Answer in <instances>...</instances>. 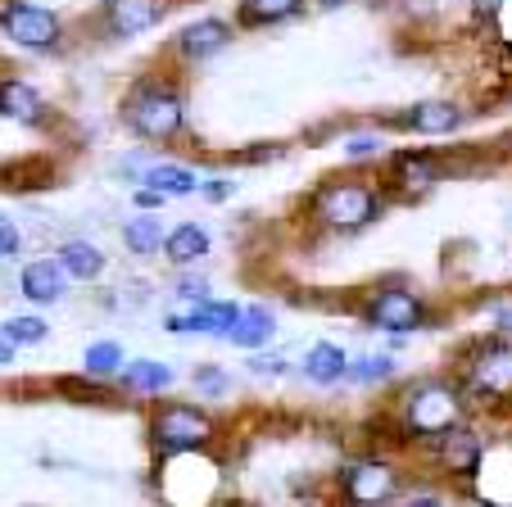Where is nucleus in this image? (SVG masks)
<instances>
[{
    "mask_svg": "<svg viewBox=\"0 0 512 507\" xmlns=\"http://www.w3.org/2000/svg\"><path fill=\"white\" fill-rule=\"evenodd\" d=\"M0 335L10 345H41L46 340V322L41 317H10V322H0Z\"/></svg>",
    "mask_w": 512,
    "mask_h": 507,
    "instance_id": "nucleus-21",
    "label": "nucleus"
},
{
    "mask_svg": "<svg viewBox=\"0 0 512 507\" xmlns=\"http://www.w3.org/2000/svg\"><path fill=\"white\" fill-rule=\"evenodd\" d=\"M372 326H381V331H417L422 326V304H417V295H408V290H381L377 299H372L368 308Z\"/></svg>",
    "mask_w": 512,
    "mask_h": 507,
    "instance_id": "nucleus-8",
    "label": "nucleus"
},
{
    "mask_svg": "<svg viewBox=\"0 0 512 507\" xmlns=\"http://www.w3.org/2000/svg\"><path fill=\"white\" fill-rule=\"evenodd\" d=\"M145 186H150V191H159V195H191V191H200L195 173L177 168V163H155V168L145 173Z\"/></svg>",
    "mask_w": 512,
    "mask_h": 507,
    "instance_id": "nucleus-18",
    "label": "nucleus"
},
{
    "mask_svg": "<svg viewBox=\"0 0 512 507\" xmlns=\"http://www.w3.org/2000/svg\"><path fill=\"white\" fill-rule=\"evenodd\" d=\"M372 213H377V195L368 191V186H327V191L318 195V218L336 222V227H358V222H368Z\"/></svg>",
    "mask_w": 512,
    "mask_h": 507,
    "instance_id": "nucleus-3",
    "label": "nucleus"
},
{
    "mask_svg": "<svg viewBox=\"0 0 512 507\" xmlns=\"http://www.w3.org/2000/svg\"><path fill=\"white\" fill-rule=\"evenodd\" d=\"M177 290H182V299H200L204 304V281H182Z\"/></svg>",
    "mask_w": 512,
    "mask_h": 507,
    "instance_id": "nucleus-29",
    "label": "nucleus"
},
{
    "mask_svg": "<svg viewBox=\"0 0 512 507\" xmlns=\"http://www.w3.org/2000/svg\"><path fill=\"white\" fill-rule=\"evenodd\" d=\"M223 46H227V23H218V19H200L182 32V55H191V59H204Z\"/></svg>",
    "mask_w": 512,
    "mask_h": 507,
    "instance_id": "nucleus-14",
    "label": "nucleus"
},
{
    "mask_svg": "<svg viewBox=\"0 0 512 507\" xmlns=\"http://www.w3.org/2000/svg\"><path fill=\"white\" fill-rule=\"evenodd\" d=\"M408 123H413L417 132L440 136V132H454V127H458V109L454 105H440V100H426V105H417L413 114H408Z\"/></svg>",
    "mask_w": 512,
    "mask_h": 507,
    "instance_id": "nucleus-19",
    "label": "nucleus"
},
{
    "mask_svg": "<svg viewBox=\"0 0 512 507\" xmlns=\"http://www.w3.org/2000/svg\"><path fill=\"white\" fill-rule=\"evenodd\" d=\"M155 440L164 449H195V444L209 440V421L195 408H164L155 421Z\"/></svg>",
    "mask_w": 512,
    "mask_h": 507,
    "instance_id": "nucleus-7",
    "label": "nucleus"
},
{
    "mask_svg": "<svg viewBox=\"0 0 512 507\" xmlns=\"http://www.w3.org/2000/svg\"><path fill=\"white\" fill-rule=\"evenodd\" d=\"M250 372H254V376H263V372H268V376H277V372H286V363H281L277 354H268V358L259 354V358H250Z\"/></svg>",
    "mask_w": 512,
    "mask_h": 507,
    "instance_id": "nucleus-28",
    "label": "nucleus"
},
{
    "mask_svg": "<svg viewBox=\"0 0 512 507\" xmlns=\"http://www.w3.org/2000/svg\"><path fill=\"white\" fill-rule=\"evenodd\" d=\"M345 372H349V367H345V349L331 345V340L313 345L309 358H304V376H309V381H318V385H336Z\"/></svg>",
    "mask_w": 512,
    "mask_h": 507,
    "instance_id": "nucleus-11",
    "label": "nucleus"
},
{
    "mask_svg": "<svg viewBox=\"0 0 512 507\" xmlns=\"http://www.w3.org/2000/svg\"><path fill=\"white\" fill-rule=\"evenodd\" d=\"M390 372H395V363H390V358H363V363L354 367L358 381H381V376H390Z\"/></svg>",
    "mask_w": 512,
    "mask_h": 507,
    "instance_id": "nucleus-25",
    "label": "nucleus"
},
{
    "mask_svg": "<svg viewBox=\"0 0 512 507\" xmlns=\"http://www.w3.org/2000/svg\"><path fill=\"white\" fill-rule=\"evenodd\" d=\"M472 390L485 394V399H508L512 394V345L494 340L476 354L472 363Z\"/></svg>",
    "mask_w": 512,
    "mask_h": 507,
    "instance_id": "nucleus-5",
    "label": "nucleus"
},
{
    "mask_svg": "<svg viewBox=\"0 0 512 507\" xmlns=\"http://www.w3.org/2000/svg\"><path fill=\"white\" fill-rule=\"evenodd\" d=\"M87 372H96V376H105V372H118V363H123V349L114 345V340H100V345H91L87 349Z\"/></svg>",
    "mask_w": 512,
    "mask_h": 507,
    "instance_id": "nucleus-23",
    "label": "nucleus"
},
{
    "mask_svg": "<svg viewBox=\"0 0 512 507\" xmlns=\"http://www.w3.org/2000/svg\"><path fill=\"white\" fill-rule=\"evenodd\" d=\"M127 123H132L145 141H168V136L182 132L186 109H182V100H177L173 91L145 87V91H136V96L127 100Z\"/></svg>",
    "mask_w": 512,
    "mask_h": 507,
    "instance_id": "nucleus-1",
    "label": "nucleus"
},
{
    "mask_svg": "<svg viewBox=\"0 0 512 507\" xmlns=\"http://www.w3.org/2000/svg\"><path fill=\"white\" fill-rule=\"evenodd\" d=\"M64 277L68 272L50 259L28 263V268H23V295H28L32 304H55V299L64 295Z\"/></svg>",
    "mask_w": 512,
    "mask_h": 507,
    "instance_id": "nucleus-9",
    "label": "nucleus"
},
{
    "mask_svg": "<svg viewBox=\"0 0 512 507\" xmlns=\"http://www.w3.org/2000/svg\"><path fill=\"white\" fill-rule=\"evenodd\" d=\"M408 507H440V498H408Z\"/></svg>",
    "mask_w": 512,
    "mask_h": 507,
    "instance_id": "nucleus-34",
    "label": "nucleus"
},
{
    "mask_svg": "<svg viewBox=\"0 0 512 507\" xmlns=\"http://www.w3.org/2000/svg\"><path fill=\"white\" fill-rule=\"evenodd\" d=\"M340 480H345L349 503H358V507H377L399 489V476L386 462H354V467H345Z\"/></svg>",
    "mask_w": 512,
    "mask_h": 507,
    "instance_id": "nucleus-4",
    "label": "nucleus"
},
{
    "mask_svg": "<svg viewBox=\"0 0 512 507\" xmlns=\"http://www.w3.org/2000/svg\"><path fill=\"white\" fill-rule=\"evenodd\" d=\"M272 335H277V317H272L268 308H245L241 322H236V331H232V345L259 349V345H268Z\"/></svg>",
    "mask_w": 512,
    "mask_h": 507,
    "instance_id": "nucleus-13",
    "label": "nucleus"
},
{
    "mask_svg": "<svg viewBox=\"0 0 512 507\" xmlns=\"http://www.w3.org/2000/svg\"><path fill=\"white\" fill-rule=\"evenodd\" d=\"M300 10V0H245L241 5V19L245 23H272V19H286V14Z\"/></svg>",
    "mask_w": 512,
    "mask_h": 507,
    "instance_id": "nucleus-20",
    "label": "nucleus"
},
{
    "mask_svg": "<svg viewBox=\"0 0 512 507\" xmlns=\"http://www.w3.org/2000/svg\"><path fill=\"white\" fill-rule=\"evenodd\" d=\"M0 254L10 259V254H19V227H14L5 213H0Z\"/></svg>",
    "mask_w": 512,
    "mask_h": 507,
    "instance_id": "nucleus-26",
    "label": "nucleus"
},
{
    "mask_svg": "<svg viewBox=\"0 0 512 507\" xmlns=\"http://www.w3.org/2000/svg\"><path fill=\"white\" fill-rule=\"evenodd\" d=\"M123 381L136 385V390H164V385L173 381V372H168L164 363H145V358H141V363H132L123 372Z\"/></svg>",
    "mask_w": 512,
    "mask_h": 507,
    "instance_id": "nucleus-22",
    "label": "nucleus"
},
{
    "mask_svg": "<svg viewBox=\"0 0 512 507\" xmlns=\"http://www.w3.org/2000/svg\"><path fill=\"white\" fill-rule=\"evenodd\" d=\"M408 431L413 435H449L458 426V394L449 385H422L408 399Z\"/></svg>",
    "mask_w": 512,
    "mask_h": 507,
    "instance_id": "nucleus-2",
    "label": "nucleus"
},
{
    "mask_svg": "<svg viewBox=\"0 0 512 507\" xmlns=\"http://www.w3.org/2000/svg\"><path fill=\"white\" fill-rule=\"evenodd\" d=\"M499 23H503V37L512 41V0H508V5H503V10H499Z\"/></svg>",
    "mask_w": 512,
    "mask_h": 507,
    "instance_id": "nucleus-32",
    "label": "nucleus"
},
{
    "mask_svg": "<svg viewBox=\"0 0 512 507\" xmlns=\"http://www.w3.org/2000/svg\"><path fill=\"white\" fill-rule=\"evenodd\" d=\"M155 0H109V23L118 37H136L155 23Z\"/></svg>",
    "mask_w": 512,
    "mask_h": 507,
    "instance_id": "nucleus-10",
    "label": "nucleus"
},
{
    "mask_svg": "<svg viewBox=\"0 0 512 507\" xmlns=\"http://www.w3.org/2000/svg\"><path fill=\"white\" fill-rule=\"evenodd\" d=\"M377 150H381L377 136H349V145H345L349 159H368V154H377Z\"/></svg>",
    "mask_w": 512,
    "mask_h": 507,
    "instance_id": "nucleus-27",
    "label": "nucleus"
},
{
    "mask_svg": "<svg viewBox=\"0 0 512 507\" xmlns=\"http://www.w3.org/2000/svg\"><path fill=\"white\" fill-rule=\"evenodd\" d=\"M195 381H200L204 390H223V385H227V381H223V372H200Z\"/></svg>",
    "mask_w": 512,
    "mask_h": 507,
    "instance_id": "nucleus-30",
    "label": "nucleus"
},
{
    "mask_svg": "<svg viewBox=\"0 0 512 507\" xmlns=\"http://www.w3.org/2000/svg\"><path fill=\"white\" fill-rule=\"evenodd\" d=\"M164 254L186 268V263H195V259H204V254H209V236H204V227H191V222H186V227L168 231Z\"/></svg>",
    "mask_w": 512,
    "mask_h": 507,
    "instance_id": "nucleus-16",
    "label": "nucleus"
},
{
    "mask_svg": "<svg viewBox=\"0 0 512 507\" xmlns=\"http://www.w3.org/2000/svg\"><path fill=\"white\" fill-rule=\"evenodd\" d=\"M10 363H14V345L0 335V367H10Z\"/></svg>",
    "mask_w": 512,
    "mask_h": 507,
    "instance_id": "nucleus-33",
    "label": "nucleus"
},
{
    "mask_svg": "<svg viewBox=\"0 0 512 507\" xmlns=\"http://www.w3.org/2000/svg\"><path fill=\"white\" fill-rule=\"evenodd\" d=\"M327 5H340V0H327Z\"/></svg>",
    "mask_w": 512,
    "mask_h": 507,
    "instance_id": "nucleus-35",
    "label": "nucleus"
},
{
    "mask_svg": "<svg viewBox=\"0 0 512 507\" xmlns=\"http://www.w3.org/2000/svg\"><path fill=\"white\" fill-rule=\"evenodd\" d=\"M395 163H399V173H404L408 182L417 186V191H422V186H431V182H435V168H431V163H426V159H417V154H399Z\"/></svg>",
    "mask_w": 512,
    "mask_h": 507,
    "instance_id": "nucleus-24",
    "label": "nucleus"
},
{
    "mask_svg": "<svg viewBox=\"0 0 512 507\" xmlns=\"http://www.w3.org/2000/svg\"><path fill=\"white\" fill-rule=\"evenodd\" d=\"M123 240H127V249H132V254H141V259H150L159 245H168L164 222L150 218V213H145V218H132V222H127V227H123Z\"/></svg>",
    "mask_w": 512,
    "mask_h": 507,
    "instance_id": "nucleus-17",
    "label": "nucleus"
},
{
    "mask_svg": "<svg viewBox=\"0 0 512 507\" xmlns=\"http://www.w3.org/2000/svg\"><path fill=\"white\" fill-rule=\"evenodd\" d=\"M59 268H64L68 277L91 281V277H100V268H105V254H100L96 245H87V240H68V245L59 249Z\"/></svg>",
    "mask_w": 512,
    "mask_h": 507,
    "instance_id": "nucleus-12",
    "label": "nucleus"
},
{
    "mask_svg": "<svg viewBox=\"0 0 512 507\" xmlns=\"http://www.w3.org/2000/svg\"><path fill=\"white\" fill-rule=\"evenodd\" d=\"M0 114L19 118V123H37L41 118V96L23 82H0Z\"/></svg>",
    "mask_w": 512,
    "mask_h": 507,
    "instance_id": "nucleus-15",
    "label": "nucleus"
},
{
    "mask_svg": "<svg viewBox=\"0 0 512 507\" xmlns=\"http://www.w3.org/2000/svg\"><path fill=\"white\" fill-rule=\"evenodd\" d=\"M0 23H5L10 41H19V46H55L59 41L55 14L37 10V5H10V10L0 14Z\"/></svg>",
    "mask_w": 512,
    "mask_h": 507,
    "instance_id": "nucleus-6",
    "label": "nucleus"
},
{
    "mask_svg": "<svg viewBox=\"0 0 512 507\" xmlns=\"http://www.w3.org/2000/svg\"><path fill=\"white\" fill-rule=\"evenodd\" d=\"M159 200H164V195H159V191H150V186H145V191H136V204H141V209H155Z\"/></svg>",
    "mask_w": 512,
    "mask_h": 507,
    "instance_id": "nucleus-31",
    "label": "nucleus"
}]
</instances>
